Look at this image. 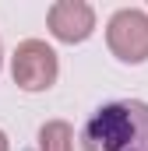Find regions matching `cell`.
<instances>
[{"instance_id": "cell-1", "label": "cell", "mask_w": 148, "mask_h": 151, "mask_svg": "<svg viewBox=\"0 0 148 151\" xmlns=\"http://www.w3.org/2000/svg\"><path fill=\"white\" fill-rule=\"evenodd\" d=\"M81 151H148V102L116 99L81 123Z\"/></svg>"}, {"instance_id": "cell-2", "label": "cell", "mask_w": 148, "mask_h": 151, "mask_svg": "<svg viewBox=\"0 0 148 151\" xmlns=\"http://www.w3.org/2000/svg\"><path fill=\"white\" fill-rule=\"evenodd\" d=\"M11 77L28 95L49 91L57 84V77H60V56H57V49L46 39H25V42H18V49L11 56Z\"/></svg>"}, {"instance_id": "cell-3", "label": "cell", "mask_w": 148, "mask_h": 151, "mask_svg": "<svg viewBox=\"0 0 148 151\" xmlns=\"http://www.w3.org/2000/svg\"><path fill=\"white\" fill-rule=\"evenodd\" d=\"M106 46L127 67L148 63V11H141V7L113 11L106 21Z\"/></svg>"}, {"instance_id": "cell-4", "label": "cell", "mask_w": 148, "mask_h": 151, "mask_svg": "<svg viewBox=\"0 0 148 151\" xmlns=\"http://www.w3.org/2000/svg\"><path fill=\"white\" fill-rule=\"evenodd\" d=\"M46 28L64 46H81L95 32V7L88 0H57L46 11Z\"/></svg>"}, {"instance_id": "cell-5", "label": "cell", "mask_w": 148, "mask_h": 151, "mask_svg": "<svg viewBox=\"0 0 148 151\" xmlns=\"http://www.w3.org/2000/svg\"><path fill=\"white\" fill-rule=\"evenodd\" d=\"M39 151H74V127L67 119H46L39 127Z\"/></svg>"}, {"instance_id": "cell-6", "label": "cell", "mask_w": 148, "mask_h": 151, "mask_svg": "<svg viewBox=\"0 0 148 151\" xmlns=\"http://www.w3.org/2000/svg\"><path fill=\"white\" fill-rule=\"evenodd\" d=\"M0 151H11V137H7L4 130H0Z\"/></svg>"}, {"instance_id": "cell-7", "label": "cell", "mask_w": 148, "mask_h": 151, "mask_svg": "<svg viewBox=\"0 0 148 151\" xmlns=\"http://www.w3.org/2000/svg\"><path fill=\"white\" fill-rule=\"evenodd\" d=\"M0 67H4V42H0Z\"/></svg>"}]
</instances>
